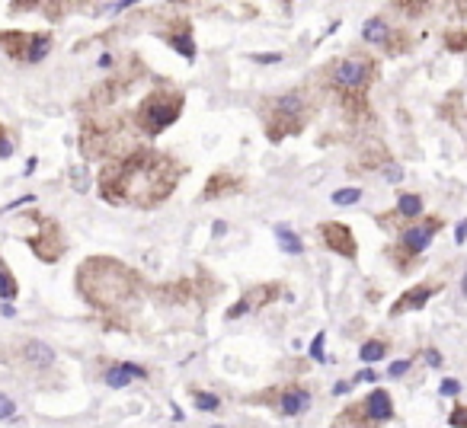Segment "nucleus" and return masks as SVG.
<instances>
[{"instance_id":"10","label":"nucleus","mask_w":467,"mask_h":428,"mask_svg":"<svg viewBox=\"0 0 467 428\" xmlns=\"http://www.w3.org/2000/svg\"><path fill=\"white\" fill-rule=\"evenodd\" d=\"M279 406H282L285 416H301L304 409H310V393H304V390H285Z\"/></svg>"},{"instance_id":"7","label":"nucleus","mask_w":467,"mask_h":428,"mask_svg":"<svg viewBox=\"0 0 467 428\" xmlns=\"http://www.w3.org/2000/svg\"><path fill=\"white\" fill-rule=\"evenodd\" d=\"M442 227V221L439 217H429L425 224H419V227H413V231H407V237H403V243H407V249H413V253H419V249L429 247V240L435 237V231Z\"/></svg>"},{"instance_id":"11","label":"nucleus","mask_w":467,"mask_h":428,"mask_svg":"<svg viewBox=\"0 0 467 428\" xmlns=\"http://www.w3.org/2000/svg\"><path fill=\"white\" fill-rule=\"evenodd\" d=\"M26 362L39 364V368H49V364L55 362V348H49L45 342H29V346H26Z\"/></svg>"},{"instance_id":"1","label":"nucleus","mask_w":467,"mask_h":428,"mask_svg":"<svg viewBox=\"0 0 467 428\" xmlns=\"http://www.w3.org/2000/svg\"><path fill=\"white\" fill-rule=\"evenodd\" d=\"M176 186V166L167 157L154 154H138L125 160L122 166H112L109 173H103V198L112 202H160L167 198L170 189Z\"/></svg>"},{"instance_id":"20","label":"nucleus","mask_w":467,"mask_h":428,"mask_svg":"<svg viewBox=\"0 0 467 428\" xmlns=\"http://www.w3.org/2000/svg\"><path fill=\"white\" fill-rule=\"evenodd\" d=\"M195 406L199 409H218V396H211V393H195Z\"/></svg>"},{"instance_id":"27","label":"nucleus","mask_w":467,"mask_h":428,"mask_svg":"<svg viewBox=\"0 0 467 428\" xmlns=\"http://www.w3.org/2000/svg\"><path fill=\"white\" fill-rule=\"evenodd\" d=\"M464 237H467V221H461L458 231H455V240H458V243H464Z\"/></svg>"},{"instance_id":"17","label":"nucleus","mask_w":467,"mask_h":428,"mask_svg":"<svg viewBox=\"0 0 467 428\" xmlns=\"http://www.w3.org/2000/svg\"><path fill=\"white\" fill-rule=\"evenodd\" d=\"M0 297H3V301H13V297H17V281H13V275H10L7 269H0Z\"/></svg>"},{"instance_id":"2","label":"nucleus","mask_w":467,"mask_h":428,"mask_svg":"<svg viewBox=\"0 0 467 428\" xmlns=\"http://www.w3.org/2000/svg\"><path fill=\"white\" fill-rule=\"evenodd\" d=\"M77 288L90 304H122L134 294V275L116 259H87L77 272Z\"/></svg>"},{"instance_id":"8","label":"nucleus","mask_w":467,"mask_h":428,"mask_svg":"<svg viewBox=\"0 0 467 428\" xmlns=\"http://www.w3.org/2000/svg\"><path fill=\"white\" fill-rule=\"evenodd\" d=\"M429 294H432V288H429V285H419V288L407 291V294H403V301H397V304L391 307V313H394V316H400V313H407V310H419V307L429 301Z\"/></svg>"},{"instance_id":"25","label":"nucleus","mask_w":467,"mask_h":428,"mask_svg":"<svg viewBox=\"0 0 467 428\" xmlns=\"http://www.w3.org/2000/svg\"><path fill=\"white\" fill-rule=\"evenodd\" d=\"M409 371V362H394L391 368H387V374H391V377H400V374H407Z\"/></svg>"},{"instance_id":"15","label":"nucleus","mask_w":467,"mask_h":428,"mask_svg":"<svg viewBox=\"0 0 467 428\" xmlns=\"http://www.w3.org/2000/svg\"><path fill=\"white\" fill-rule=\"evenodd\" d=\"M397 211L407 214V217H416V214L423 211V198L413 195V192H407V195H400V202H397Z\"/></svg>"},{"instance_id":"21","label":"nucleus","mask_w":467,"mask_h":428,"mask_svg":"<svg viewBox=\"0 0 467 428\" xmlns=\"http://www.w3.org/2000/svg\"><path fill=\"white\" fill-rule=\"evenodd\" d=\"M13 412H17V403H13L7 393H0V419H10Z\"/></svg>"},{"instance_id":"32","label":"nucleus","mask_w":467,"mask_h":428,"mask_svg":"<svg viewBox=\"0 0 467 428\" xmlns=\"http://www.w3.org/2000/svg\"><path fill=\"white\" fill-rule=\"evenodd\" d=\"M211 428H224V425H211Z\"/></svg>"},{"instance_id":"26","label":"nucleus","mask_w":467,"mask_h":428,"mask_svg":"<svg viewBox=\"0 0 467 428\" xmlns=\"http://www.w3.org/2000/svg\"><path fill=\"white\" fill-rule=\"evenodd\" d=\"M458 390H461V387H458V380H445V384H442V393H445V396H455Z\"/></svg>"},{"instance_id":"22","label":"nucleus","mask_w":467,"mask_h":428,"mask_svg":"<svg viewBox=\"0 0 467 428\" xmlns=\"http://www.w3.org/2000/svg\"><path fill=\"white\" fill-rule=\"evenodd\" d=\"M384 179H387V182H400L403 179V170L397 163H387V166H384Z\"/></svg>"},{"instance_id":"6","label":"nucleus","mask_w":467,"mask_h":428,"mask_svg":"<svg viewBox=\"0 0 467 428\" xmlns=\"http://www.w3.org/2000/svg\"><path fill=\"white\" fill-rule=\"evenodd\" d=\"M148 377V371L141 368V364H112V368L106 371V387H112V390H122V387H128L132 380H144Z\"/></svg>"},{"instance_id":"14","label":"nucleus","mask_w":467,"mask_h":428,"mask_svg":"<svg viewBox=\"0 0 467 428\" xmlns=\"http://www.w3.org/2000/svg\"><path fill=\"white\" fill-rule=\"evenodd\" d=\"M276 237H279V243H282V249L285 253H292V256H298L301 249H304V243H301L298 237H294L288 227H276Z\"/></svg>"},{"instance_id":"23","label":"nucleus","mask_w":467,"mask_h":428,"mask_svg":"<svg viewBox=\"0 0 467 428\" xmlns=\"http://www.w3.org/2000/svg\"><path fill=\"white\" fill-rule=\"evenodd\" d=\"M310 355H314L317 362H326V355H324V332H317V339H314V346H310Z\"/></svg>"},{"instance_id":"28","label":"nucleus","mask_w":467,"mask_h":428,"mask_svg":"<svg viewBox=\"0 0 467 428\" xmlns=\"http://www.w3.org/2000/svg\"><path fill=\"white\" fill-rule=\"evenodd\" d=\"M256 61H263V64H276L279 55H256Z\"/></svg>"},{"instance_id":"24","label":"nucleus","mask_w":467,"mask_h":428,"mask_svg":"<svg viewBox=\"0 0 467 428\" xmlns=\"http://www.w3.org/2000/svg\"><path fill=\"white\" fill-rule=\"evenodd\" d=\"M451 425H455V428H467V409H455V412H451Z\"/></svg>"},{"instance_id":"12","label":"nucleus","mask_w":467,"mask_h":428,"mask_svg":"<svg viewBox=\"0 0 467 428\" xmlns=\"http://www.w3.org/2000/svg\"><path fill=\"white\" fill-rule=\"evenodd\" d=\"M362 35H365V42H387V23H384L381 17H371L365 26H362Z\"/></svg>"},{"instance_id":"13","label":"nucleus","mask_w":467,"mask_h":428,"mask_svg":"<svg viewBox=\"0 0 467 428\" xmlns=\"http://www.w3.org/2000/svg\"><path fill=\"white\" fill-rule=\"evenodd\" d=\"M384 348H387V346H384V342H378V339H371V342H365V346L359 348V358H362V362H368V364H375V362H381L384 355H387V352H384Z\"/></svg>"},{"instance_id":"3","label":"nucleus","mask_w":467,"mask_h":428,"mask_svg":"<svg viewBox=\"0 0 467 428\" xmlns=\"http://www.w3.org/2000/svg\"><path fill=\"white\" fill-rule=\"evenodd\" d=\"M179 109H183V96H176V93H157V96L144 99L138 118H141L144 132L157 134V132H164L167 125H173L176 118H179Z\"/></svg>"},{"instance_id":"31","label":"nucleus","mask_w":467,"mask_h":428,"mask_svg":"<svg viewBox=\"0 0 467 428\" xmlns=\"http://www.w3.org/2000/svg\"><path fill=\"white\" fill-rule=\"evenodd\" d=\"M461 294L467 297V272H464V278H461Z\"/></svg>"},{"instance_id":"9","label":"nucleus","mask_w":467,"mask_h":428,"mask_svg":"<svg viewBox=\"0 0 467 428\" xmlns=\"http://www.w3.org/2000/svg\"><path fill=\"white\" fill-rule=\"evenodd\" d=\"M368 416L375 422H387L394 416V403H391V396L384 393V390H375V393L368 396V403H365Z\"/></svg>"},{"instance_id":"16","label":"nucleus","mask_w":467,"mask_h":428,"mask_svg":"<svg viewBox=\"0 0 467 428\" xmlns=\"http://www.w3.org/2000/svg\"><path fill=\"white\" fill-rule=\"evenodd\" d=\"M359 198H362V189H336L333 192V205L349 208V205H355Z\"/></svg>"},{"instance_id":"30","label":"nucleus","mask_w":467,"mask_h":428,"mask_svg":"<svg viewBox=\"0 0 467 428\" xmlns=\"http://www.w3.org/2000/svg\"><path fill=\"white\" fill-rule=\"evenodd\" d=\"M375 377H378L375 371H362V374H359V380H375Z\"/></svg>"},{"instance_id":"18","label":"nucleus","mask_w":467,"mask_h":428,"mask_svg":"<svg viewBox=\"0 0 467 428\" xmlns=\"http://www.w3.org/2000/svg\"><path fill=\"white\" fill-rule=\"evenodd\" d=\"M173 48L176 51H183V55H186V58H195V48H192V39H189V35H173Z\"/></svg>"},{"instance_id":"4","label":"nucleus","mask_w":467,"mask_h":428,"mask_svg":"<svg viewBox=\"0 0 467 428\" xmlns=\"http://www.w3.org/2000/svg\"><path fill=\"white\" fill-rule=\"evenodd\" d=\"M320 233H324L326 247L333 249V253H342L346 259H355V237H352V231L346 224H324Z\"/></svg>"},{"instance_id":"5","label":"nucleus","mask_w":467,"mask_h":428,"mask_svg":"<svg viewBox=\"0 0 467 428\" xmlns=\"http://www.w3.org/2000/svg\"><path fill=\"white\" fill-rule=\"evenodd\" d=\"M368 74H371L368 61H342V64L336 67V83L346 87V90H362L368 83Z\"/></svg>"},{"instance_id":"19","label":"nucleus","mask_w":467,"mask_h":428,"mask_svg":"<svg viewBox=\"0 0 467 428\" xmlns=\"http://www.w3.org/2000/svg\"><path fill=\"white\" fill-rule=\"evenodd\" d=\"M276 106L282 109V112H288V116H298V112H301V99L298 96H282Z\"/></svg>"},{"instance_id":"29","label":"nucleus","mask_w":467,"mask_h":428,"mask_svg":"<svg viewBox=\"0 0 467 428\" xmlns=\"http://www.w3.org/2000/svg\"><path fill=\"white\" fill-rule=\"evenodd\" d=\"M425 362H429V364H442V355H435V352H429V355H425Z\"/></svg>"}]
</instances>
